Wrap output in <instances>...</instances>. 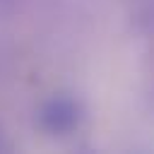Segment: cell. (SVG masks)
Segmentation results:
<instances>
[{
	"label": "cell",
	"instance_id": "6da1fadb",
	"mask_svg": "<svg viewBox=\"0 0 154 154\" xmlns=\"http://www.w3.org/2000/svg\"><path fill=\"white\" fill-rule=\"evenodd\" d=\"M82 108L72 96H53L38 111V125L51 135H65L77 128Z\"/></svg>",
	"mask_w": 154,
	"mask_h": 154
}]
</instances>
